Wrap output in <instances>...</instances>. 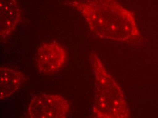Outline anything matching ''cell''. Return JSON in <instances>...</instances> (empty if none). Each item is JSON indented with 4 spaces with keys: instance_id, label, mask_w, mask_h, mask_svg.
Segmentation results:
<instances>
[{
    "instance_id": "1",
    "label": "cell",
    "mask_w": 158,
    "mask_h": 118,
    "mask_svg": "<svg viewBox=\"0 0 158 118\" xmlns=\"http://www.w3.org/2000/svg\"><path fill=\"white\" fill-rule=\"evenodd\" d=\"M69 109L68 101L63 97L41 93L33 98L27 112L33 118H64L66 117Z\"/></svg>"
},
{
    "instance_id": "2",
    "label": "cell",
    "mask_w": 158,
    "mask_h": 118,
    "mask_svg": "<svg viewBox=\"0 0 158 118\" xmlns=\"http://www.w3.org/2000/svg\"><path fill=\"white\" fill-rule=\"evenodd\" d=\"M66 59V52L57 43H45L37 51L36 65L40 72L52 74L60 69Z\"/></svg>"
},
{
    "instance_id": "3",
    "label": "cell",
    "mask_w": 158,
    "mask_h": 118,
    "mask_svg": "<svg viewBox=\"0 0 158 118\" xmlns=\"http://www.w3.org/2000/svg\"><path fill=\"white\" fill-rule=\"evenodd\" d=\"M0 35L6 38L16 28L21 19V11L16 0L0 1Z\"/></svg>"
},
{
    "instance_id": "4",
    "label": "cell",
    "mask_w": 158,
    "mask_h": 118,
    "mask_svg": "<svg viewBox=\"0 0 158 118\" xmlns=\"http://www.w3.org/2000/svg\"><path fill=\"white\" fill-rule=\"evenodd\" d=\"M26 80L22 73L6 67L0 68V98L10 97L23 84Z\"/></svg>"
}]
</instances>
